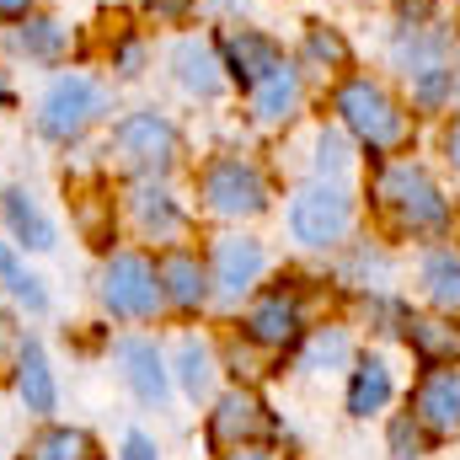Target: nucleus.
I'll return each mask as SVG.
<instances>
[{"label":"nucleus","instance_id":"obj_5","mask_svg":"<svg viewBox=\"0 0 460 460\" xmlns=\"http://www.w3.org/2000/svg\"><path fill=\"white\" fill-rule=\"evenodd\" d=\"M348 230H353V199H348L338 182L316 177V182H305V188L289 199V235H295L300 246L327 252V246L343 241Z\"/></svg>","mask_w":460,"mask_h":460},{"label":"nucleus","instance_id":"obj_16","mask_svg":"<svg viewBox=\"0 0 460 460\" xmlns=\"http://www.w3.org/2000/svg\"><path fill=\"white\" fill-rule=\"evenodd\" d=\"M128 215H134V226L145 230V235H155V241H177V235L188 230V215L177 209V199H172L155 177H134V188H128Z\"/></svg>","mask_w":460,"mask_h":460},{"label":"nucleus","instance_id":"obj_7","mask_svg":"<svg viewBox=\"0 0 460 460\" xmlns=\"http://www.w3.org/2000/svg\"><path fill=\"white\" fill-rule=\"evenodd\" d=\"M102 305L123 316V322H150L161 311V279H155V262L145 252H113L102 262Z\"/></svg>","mask_w":460,"mask_h":460},{"label":"nucleus","instance_id":"obj_3","mask_svg":"<svg viewBox=\"0 0 460 460\" xmlns=\"http://www.w3.org/2000/svg\"><path fill=\"white\" fill-rule=\"evenodd\" d=\"M375 199L412 235H439L450 226V204H445V193L434 188V177L418 161H385L380 177H375Z\"/></svg>","mask_w":460,"mask_h":460},{"label":"nucleus","instance_id":"obj_21","mask_svg":"<svg viewBox=\"0 0 460 460\" xmlns=\"http://www.w3.org/2000/svg\"><path fill=\"white\" fill-rule=\"evenodd\" d=\"M407 343L423 364H460V327L450 322H429V316H407Z\"/></svg>","mask_w":460,"mask_h":460},{"label":"nucleus","instance_id":"obj_29","mask_svg":"<svg viewBox=\"0 0 460 460\" xmlns=\"http://www.w3.org/2000/svg\"><path fill=\"white\" fill-rule=\"evenodd\" d=\"M348 161H353V155H348V139L338 134V128H322V134H316V177L338 182V177L348 172Z\"/></svg>","mask_w":460,"mask_h":460},{"label":"nucleus","instance_id":"obj_30","mask_svg":"<svg viewBox=\"0 0 460 460\" xmlns=\"http://www.w3.org/2000/svg\"><path fill=\"white\" fill-rule=\"evenodd\" d=\"M305 49H311V59H316V65H332V70H343V65H348V43L332 32V27H322V22H311Z\"/></svg>","mask_w":460,"mask_h":460},{"label":"nucleus","instance_id":"obj_15","mask_svg":"<svg viewBox=\"0 0 460 460\" xmlns=\"http://www.w3.org/2000/svg\"><path fill=\"white\" fill-rule=\"evenodd\" d=\"M113 353H118V364H123V380H128V391H134L139 402L161 407V402H166V391H172L161 348L150 343V338H118Z\"/></svg>","mask_w":460,"mask_h":460},{"label":"nucleus","instance_id":"obj_20","mask_svg":"<svg viewBox=\"0 0 460 460\" xmlns=\"http://www.w3.org/2000/svg\"><path fill=\"white\" fill-rule=\"evenodd\" d=\"M16 396H22L27 412H54V402H59L54 396V369H49L38 343H22V353H16Z\"/></svg>","mask_w":460,"mask_h":460},{"label":"nucleus","instance_id":"obj_24","mask_svg":"<svg viewBox=\"0 0 460 460\" xmlns=\"http://www.w3.org/2000/svg\"><path fill=\"white\" fill-rule=\"evenodd\" d=\"M22 460H97V445L86 429H43Z\"/></svg>","mask_w":460,"mask_h":460},{"label":"nucleus","instance_id":"obj_18","mask_svg":"<svg viewBox=\"0 0 460 460\" xmlns=\"http://www.w3.org/2000/svg\"><path fill=\"white\" fill-rule=\"evenodd\" d=\"M0 209H5V226H11V235H16V246H27V252H54V246H59L54 220L38 209V199H32L27 188H5Z\"/></svg>","mask_w":460,"mask_h":460},{"label":"nucleus","instance_id":"obj_25","mask_svg":"<svg viewBox=\"0 0 460 460\" xmlns=\"http://www.w3.org/2000/svg\"><path fill=\"white\" fill-rule=\"evenodd\" d=\"M177 380H182L188 396H209L215 391V353H209V343H199V338L177 343Z\"/></svg>","mask_w":460,"mask_h":460},{"label":"nucleus","instance_id":"obj_12","mask_svg":"<svg viewBox=\"0 0 460 460\" xmlns=\"http://www.w3.org/2000/svg\"><path fill=\"white\" fill-rule=\"evenodd\" d=\"M166 65H172V81L188 97H199V102H215L226 92V65H220V54H215L209 38H177L172 54H166Z\"/></svg>","mask_w":460,"mask_h":460},{"label":"nucleus","instance_id":"obj_4","mask_svg":"<svg viewBox=\"0 0 460 460\" xmlns=\"http://www.w3.org/2000/svg\"><path fill=\"white\" fill-rule=\"evenodd\" d=\"M177 123L155 108H139V113H123L108 134V155H113L123 172L134 177H166L172 161H177Z\"/></svg>","mask_w":460,"mask_h":460},{"label":"nucleus","instance_id":"obj_33","mask_svg":"<svg viewBox=\"0 0 460 460\" xmlns=\"http://www.w3.org/2000/svg\"><path fill=\"white\" fill-rule=\"evenodd\" d=\"M123 460H155V445H150L145 434H128V439H123Z\"/></svg>","mask_w":460,"mask_h":460},{"label":"nucleus","instance_id":"obj_36","mask_svg":"<svg viewBox=\"0 0 460 460\" xmlns=\"http://www.w3.org/2000/svg\"><path fill=\"white\" fill-rule=\"evenodd\" d=\"M226 460H273V456H262V450H252V445H241V450H230Z\"/></svg>","mask_w":460,"mask_h":460},{"label":"nucleus","instance_id":"obj_10","mask_svg":"<svg viewBox=\"0 0 460 460\" xmlns=\"http://www.w3.org/2000/svg\"><path fill=\"white\" fill-rule=\"evenodd\" d=\"M305 332V311H300V295L295 289H262L246 311V338L262 348H289L300 343Z\"/></svg>","mask_w":460,"mask_h":460},{"label":"nucleus","instance_id":"obj_9","mask_svg":"<svg viewBox=\"0 0 460 460\" xmlns=\"http://www.w3.org/2000/svg\"><path fill=\"white\" fill-rule=\"evenodd\" d=\"M412 418L434 439H456L460 434V369L456 364H429L423 369V380L412 391Z\"/></svg>","mask_w":460,"mask_h":460},{"label":"nucleus","instance_id":"obj_13","mask_svg":"<svg viewBox=\"0 0 460 460\" xmlns=\"http://www.w3.org/2000/svg\"><path fill=\"white\" fill-rule=\"evenodd\" d=\"M70 43H75L70 22H59V16H38V11H27V16L5 32V49H11L16 59H27V65H49V70L70 59Z\"/></svg>","mask_w":460,"mask_h":460},{"label":"nucleus","instance_id":"obj_37","mask_svg":"<svg viewBox=\"0 0 460 460\" xmlns=\"http://www.w3.org/2000/svg\"><path fill=\"white\" fill-rule=\"evenodd\" d=\"M0 108H11V75H5V65H0Z\"/></svg>","mask_w":460,"mask_h":460},{"label":"nucleus","instance_id":"obj_35","mask_svg":"<svg viewBox=\"0 0 460 460\" xmlns=\"http://www.w3.org/2000/svg\"><path fill=\"white\" fill-rule=\"evenodd\" d=\"M445 150H450V161L460 166V123H450V134H445Z\"/></svg>","mask_w":460,"mask_h":460},{"label":"nucleus","instance_id":"obj_6","mask_svg":"<svg viewBox=\"0 0 460 460\" xmlns=\"http://www.w3.org/2000/svg\"><path fill=\"white\" fill-rule=\"evenodd\" d=\"M199 193H204V209L220 220H257L268 209V177L241 155H215L199 177Z\"/></svg>","mask_w":460,"mask_h":460},{"label":"nucleus","instance_id":"obj_27","mask_svg":"<svg viewBox=\"0 0 460 460\" xmlns=\"http://www.w3.org/2000/svg\"><path fill=\"white\" fill-rule=\"evenodd\" d=\"M348 332L343 327H322V332H311V343H305V353H300V369H338V364H348Z\"/></svg>","mask_w":460,"mask_h":460},{"label":"nucleus","instance_id":"obj_11","mask_svg":"<svg viewBox=\"0 0 460 460\" xmlns=\"http://www.w3.org/2000/svg\"><path fill=\"white\" fill-rule=\"evenodd\" d=\"M268 434H273V418H268V407H262L252 391H226V396L215 402V412H209V439H215V450H241V445L268 439Z\"/></svg>","mask_w":460,"mask_h":460},{"label":"nucleus","instance_id":"obj_32","mask_svg":"<svg viewBox=\"0 0 460 460\" xmlns=\"http://www.w3.org/2000/svg\"><path fill=\"white\" fill-rule=\"evenodd\" d=\"M193 5H199V0H145V11H150L155 22H182Z\"/></svg>","mask_w":460,"mask_h":460},{"label":"nucleus","instance_id":"obj_19","mask_svg":"<svg viewBox=\"0 0 460 460\" xmlns=\"http://www.w3.org/2000/svg\"><path fill=\"white\" fill-rule=\"evenodd\" d=\"M295 113H300V70L284 59L273 75H262L252 86V118L273 128V123H289Z\"/></svg>","mask_w":460,"mask_h":460},{"label":"nucleus","instance_id":"obj_2","mask_svg":"<svg viewBox=\"0 0 460 460\" xmlns=\"http://www.w3.org/2000/svg\"><path fill=\"white\" fill-rule=\"evenodd\" d=\"M102 113H108V86L86 70H59L38 97V134L49 145H75Z\"/></svg>","mask_w":460,"mask_h":460},{"label":"nucleus","instance_id":"obj_26","mask_svg":"<svg viewBox=\"0 0 460 460\" xmlns=\"http://www.w3.org/2000/svg\"><path fill=\"white\" fill-rule=\"evenodd\" d=\"M0 284L27 305V311H49V289H43V279H32L27 268H22V257L0 241Z\"/></svg>","mask_w":460,"mask_h":460},{"label":"nucleus","instance_id":"obj_34","mask_svg":"<svg viewBox=\"0 0 460 460\" xmlns=\"http://www.w3.org/2000/svg\"><path fill=\"white\" fill-rule=\"evenodd\" d=\"M27 11H32V0H0V16H5V22H22Z\"/></svg>","mask_w":460,"mask_h":460},{"label":"nucleus","instance_id":"obj_28","mask_svg":"<svg viewBox=\"0 0 460 460\" xmlns=\"http://www.w3.org/2000/svg\"><path fill=\"white\" fill-rule=\"evenodd\" d=\"M145 59H150V49H145V38H139L134 27H128V32H118L113 43H108V65H113L123 81H134V75L145 70Z\"/></svg>","mask_w":460,"mask_h":460},{"label":"nucleus","instance_id":"obj_1","mask_svg":"<svg viewBox=\"0 0 460 460\" xmlns=\"http://www.w3.org/2000/svg\"><path fill=\"white\" fill-rule=\"evenodd\" d=\"M332 108L343 118V128L369 150V155H391L407 145V113L391 102V92L369 75H348L332 97Z\"/></svg>","mask_w":460,"mask_h":460},{"label":"nucleus","instance_id":"obj_14","mask_svg":"<svg viewBox=\"0 0 460 460\" xmlns=\"http://www.w3.org/2000/svg\"><path fill=\"white\" fill-rule=\"evenodd\" d=\"M220 65L230 70V81H241V86L252 92L262 75H273V70L284 65V49H279L268 32L230 27V32H220Z\"/></svg>","mask_w":460,"mask_h":460},{"label":"nucleus","instance_id":"obj_17","mask_svg":"<svg viewBox=\"0 0 460 460\" xmlns=\"http://www.w3.org/2000/svg\"><path fill=\"white\" fill-rule=\"evenodd\" d=\"M155 279H161V300H172L177 311H199L209 300V268L188 252V246H172L161 262H155Z\"/></svg>","mask_w":460,"mask_h":460},{"label":"nucleus","instance_id":"obj_22","mask_svg":"<svg viewBox=\"0 0 460 460\" xmlns=\"http://www.w3.org/2000/svg\"><path fill=\"white\" fill-rule=\"evenodd\" d=\"M391 402V369L385 358H358L353 364V380H348V412L353 418H369Z\"/></svg>","mask_w":460,"mask_h":460},{"label":"nucleus","instance_id":"obj_31","mask_svg":"<svg viewBox=\"0 0 460 460\" xmlns=\"http://www.w3.org/2000/svg\"><path fill=\"white\" fill-rule=\"evenodd\" d=\"M423 450H429L423 423H418V418H396V423H391V456L396 460H423Z\"/></svg>","mask_w":460,"mask_h":460},{"label":"nucleus","instance_id":"obj_8","mask_svg":"<svg viewBox=\"0 0 460 460\" xmlns=\"http://www.w3.org/2000/svg\"><path fill=\"white\" fill-rule=\"evenodd\" d=\"M268 273V252L257 235H220L215 252H209V295L220 305H241V295L257 289V279Z\"/></svg>","mask_w":460,"mask_h":460},{"label":"nucleus","instance_id":"obj_23","mask_svg":"<svg viewBox=\"0 0 460 460\" xmlns=\"http://www.w3.org/2000/svg\"><path fill=\"white\" fill-rule=\"evenodd\" d=\"M423 295L439 311H460V246H434L423 257Z\"/></svg>","mask_w":460,"mask_h":460}]
</instances>
